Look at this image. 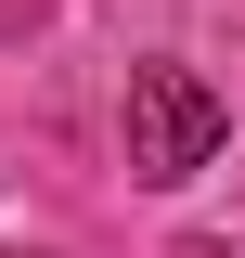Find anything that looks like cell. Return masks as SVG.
I'll return each instance as SVG.
<instances>
[{"label": "cell", "mask_w": 245, "mask_h": 258, "mask_svg": "<svg viewBox=\"0 0 245 258\" xmlns=\"http://www.w3.org/2000/svg\"><path fill=\"white\" fill-rule=\"evenodd\" d=\"M219 91L194 78V64H129V181H194V168L219 155Z\"/></svg>", "instance_id": "obj_1"}]
</instances>
